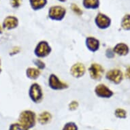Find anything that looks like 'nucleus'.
Segmentation results:
<instances>
[{
    "label": "nucleus",
    "mask_w": 130,
    "mask_h": 130,
    "mask_svg": "<svg viewBox=\"0 0 130 130\" xmlns=\"http://www.w3.org/2000/svg\"><path fill=\"white\" fill-rule=\"evenodd\" d=\"M114 52H112V51L110 50H107L106 51V56L108 58H112L114 57Z\"/></svg>",
    "instance_id": "26"
},
{
    "label": "nucleus",
    "mask_w": 130,
    "mask_h": 130,
    "mask_svg": "<svg viewBox=\"0 0 130 130\" xmlns=\"http://www.w3.org/2000/svg\"><path fill=\"white\" fill-rule=\"evenodd\" d=\"M62 130H78V127L74 122H68L65 124Z\"/></svg>",
    "instance_id": "20"
},
{
    "label": "nucleus",
    "mask_w": 130,
    "mask_h": 130,
    "mask_svg": "<svg viewBox=\"0 0 130 130\" xmlns=\"http://www.w3.org/2000/svg\"><path fill=\"white\" fill-rule=\"evenodd\" d=\"M51 114L47 111L42 112L38 117L39 123H40L41 125H46L51 121Z\"/></svg>",
    "instance_id": "15"
},
{
    "label": "nucleus",
    "mask_w": 130,
    "mask_h": 130,
    "mask_svg": "<svg viewBox=\"0 0 130 130\" xmlns=\"http://www.w3.org/2000/svg\"><path fill=\"white\" fill-rule=\"evenodd\" d=\"M88 72L91 78L94 80H100L104 74V69L100 64L93 63L90 65Z\"/></svg>",
    "instance_id": "6"
},
{
    "label": "nucleus",
    "mask_w": 130,
    "mask_h": 130,
    "mask_svg": "<svg viewBox=\"0 0 130 130\" xmlns=\"http://www.w3.org/2000/svg\"><path fill=\"white\" fill-rule=\"evenodd\" d=\"M52 51V48L47 41L39 42L35 47L34 54L38 59H43L48 57Z\"/></svg>",
    "instance_id": "3"
},
{
    "label": "nucleus",
    "mask_w": 130,
    "mask_h": 130,
    "mask_svg": "<svg viewBox=\"0 0 130 130\" xmlns=\"http://www.w3.org/2000/svg\"><path fill=\"white\" fill-rule=\"evenodd\" d=\"M28 95L30 100L35 104H40L44 98L42 88L38 83H34L30 85Z\"/></svg>",
    "instance_id": "2"
},
{
    "label": "nucleus",
    "mask_w": 130,
    "mask_h": 130,
    "mask_svg": "<svg viewBox=\"0 0 130 130\" xmlns=\"http://www.w3.org/2000/svg\"><path fill=\"white\" fill-rule=\"evenodd\" d=\"M9 130H29L26 129L25 127L21 125L20 123H14L12 124L10 127Z\"/></svg>",
    "instance_id": "21"
},
{
    "label": "nucleus",
    "mask_w": 130,
    "mask_h": 130,
    "mask_svg": "<svg viewBox=\"0 0 130 130\" xmlns=\"http://www.w3.org/2000/svg\"><path fill=\"white\" fill-rule=\"evenodd\" d=\"M83 6L87 9H97L100 6L99 0H83Z\"/></svg>",
    "instance_id": "17"
},
{
    "label": "nucleus",
    "mask_w": 130,
    "mask_h": 130,
    "mask_svg": "<svg viewBox=\"0 0 130 130\" xmlns=\"http://www.w3.org/2000/svg\"><path fill=\"white\" fill-rule=\"evenodd\" d=\"M0 66H1V61H0ZM1 71H2V70H1V67H0V73H1Z\"/></svg>",
    "instance_id": "30"
},
{
    "label": "nucleus",
    "mask_w": 130,
    "mask_h": 130,
    "mask_svg": "<svg viewBox=\"0 0 130 130\" xmlns=\"http://www.w3.org/2000/svg\"><path fill=\"white\" fill-rule=\"evenodd\" d=\"M95 23L98 27L101 29H105L110 27L111 20L106 15L102 13H99L95 19Z\"/></svg>",
    "instance_id": "8"
},
{
    "label": "nucleus",
    "mask_w": 130,
    "mask_h": 130,
    "mask_svg": "<svg viewBox=\"0 0 130 130\" xmlns=\"http://www.w3.org/2000/svg\"><path fill=\"white\" fill-rule=\"evenodd\" d=\"M79 106V104L78 102L76 100H73L71 102H70L68 105V108L71 111H74L76 110Z\"/></svg>",
    "instance_id": "23"
},
{
    "label": "nucleus",
    "mask_w": 130,
    "mask_h": 130,
    "mask_svg": "<svg viewBox=\"0 0 130 130\" xmlns=\"http://www.w3.org/2000/svg\"><path fill=\"white\" fill-rule=\"evenodd\" d=\"M71 8H72L73 12H74L76 14L78 15V16H80V15L83 14V11H82V10H81L76 4H72V6H71Z\"/></svg>",
    "instance_id": "24"
},
{
    "label": "nucleus",
    "mask_w": 130,
    "mask_h": 130,
    "mask_svg": "<svg viewBox=\"0 0 130 130\" xmlns=\"http://www.w3.org/2000/svg\"><path fill=\"white\" fill-rule=\"evenodd\" d=\"M125 76L127 78L130 79V67H128L127 68V70H126L125 73Z\"/></svg>",
    "instance_id": "28"
},
{
    "label": "nucleus",
    "mask_w": 130,
    "mask_h": 130,
    "mask_svg": "<svg viewBox=\"0 0 130 130\" xmlns=\"http://www.w3.org/2000/svg\"><path fill=\"white\" fill-rule=\"evenodd\" d=\"M22 0H11V4L13 8H19L21 4Z\"/></svg>",
    "instance_id": "25"
},
{
    "label": "nucleus",
    "mask_w": 130,
    "mask_h": 130,
    "mask_svg": "<svg viewBox=\"0 0 130 130\" xmlns=\"http://www.w3.org/2000/svg\"><path fill=\"white\" fill-rule=\"evenodd\" d=\"M58 1H60V2H66V0H58Z\"/></svg>",
    "instance_id": "29"
},
{
    "label": "nucleus",
    "mask_w": 130,
    "mask_h": 130,
    "mask_svg": "<svg viewBox=\"0 0 130 130\" xmlns=\"http://www.w3.org/2000/svg\"><path fill=\"white\" fill-rule=\"evenodd\" d=\"M121 27L125 30H130V15H125L121 21Z\"/></svg>",
    "instance_id": "18"
},
{
    "label": "nucleus",
    "mask_w": 130,
    "mask_h": 130,
    "mask_svg": "<svg viewBox=\"0 0 130 130\" xmlns=\"http://www.w3.org/2000/svg\"><path fill=\"white\" fill-rule=\"evenodd\" d=\"M30 6L34 10H39L44 8L47 4V0H29Z\"/></svg>",
    "instance_id": "16"
},
{
    "label": "nucleus",
    "mask_w": 130,
    "mask_h": 130,
    "mask_svg": "<svg viewBox=\"0 0 130 130\" xmlns=\"http://www.w3.org/2000/svg\"><path fill=\"white\" fill-rule=\"evenodd\" d=\"M2 28L0 27V33H2Z\"/></svg>",
    "instance_id": "31"
},
{
    "label": "nucleus",
    "mask_w": 130,
    "mask_h": 130,
    "mask_svg": "<svg viewBox=\"0 0 130 130\" xmlns=\"http://www.w3.org/2000/svg\"><path fill=\"white\" fill-rule=\"evenodd\" d=\"M20 52V48L19 47H14L12 51V55H16V54L19 53Z\"/></svg>",
    "instance_id": "27"
},
{
    "label": "nucleus",
    "mask_w": 130,
    "mask_h": 130,
    "mask_svg": "<svg viewBox=\"0 0 130 130\" xmlns=\"http://www.w3.org/2000/svg\"><path fill=\"white\" fill-rule=\"evenodd\" d=\"M115 115L116 117H117L118 118H123L126 117V111L124 110L123 109L118 108L115 110Z\"/></svg>",
    "instance_id": "22"
},
{
    "label": "nucleus",
    "mask_w": 130,
    "mask_h": 130,
    "mask_svg": "<svg viewBox=\"0 0 130 130\" xmlns=\"http://www.w3.org/2000/svg\"><path fill=\"white\" fill-rule=\"evenodd\" d=\"M114 53H116L121 56L127 55L129 53V47L124 43H119L114 47Z\"/></svg>",
    "instance_id": "13"
},
{
    "label": "nucleus",
    "mask_w": 130,
    "mask_h": 130,
    "mask_svg": "<svg viewBox=\"0 0 130 130\" xmlns=\"http://www.w3.org/2000/svg\"><path fill=\"white\" fill-rule=\"evenodd\" d=\"M106 78L110 82L115 84H119L123 80V76L121 70L117 69H114L108 71L106 74Z\"/></svg>",
    "instance_id": "10"
},
{
    "label": "nucleus",
    "mask_w": 130,
    "mask_h": 130,
    "mask_svg": "<svg viewBox=\"0 0 130 130\" xmlns=\"http://www.w3.org/2000/svg\"><path fill=\"white\" fill-rule=\"evenodd\" d=\"M95 94L100 98H110L113 95V92L104 84H99L94 89Z\"/></svg>",
    "instance_id": "7"
},
{
    "label": "nucleus",
    "mask_w": 130,
    "mask_h": 130,
    "mask_svg": "<svg viewBox=\"0 0 130 130\" xmlns=\"http://www.w3.org/2000/svg\"><path fill=\"white\" fill-rule=\"evenodd\" d=\"M34 63L36 66V68L39 69L40 70H43L46 68V64L40 59H36V60H34Z\"/></svg>",
    "instance_id": "19"
},
{
    "label": "nucleus",
    "mask_w": 130,
    "mask_h": 130,
    "mask_svg": "<svg viewBox=\"0 0 130 130\" xmlns=\"http://www.w3.org/2000/svg\"><path fill=\"white\" fill-rule=\"evenodd\" d=\"M19 25V20L17 17L13 16H9L5 19L3 25L7 29H13Z\"/></svg>",
    "instance_id": "12"
},
{
    "label": "nucleus",
    "mask_w": 130,
    "mask_h": 130,
    "mask_svg": "<svg viewBox=\"0 0 130 130\" xmlns=\"http://www.w3.org/2000/svg\"><path fill=\"white\" fill-rule=\"evenodd\" d=\"M48 87L54 91H62L68 88V85L66 83L62 81L55 74H51L48 77Z\"/></svg>",
    "instance_id": "4"
},
{
    "label": "nucleus",
    "mask_w": 130,
    "mask_h": 130,
    "mask_svg": "<svg viewBox=\"0 0 130 130\" xmlns=\"http://www.w3.org/2000/svg\"><path fill=\"white\" fill-rule=\"evenodd\" d=\"M86 73V68L82 63L78 62L73 64L70 68V74L76 78L83 77Z\"/></svg>",
    "instance_id": "9"
},
{
    "label": "nucleus",
    "mask_w": 130,
    "mask_h": 130,
    "mask_svg": "<svg viewBox=\"0 0 130 130\" xmlns=\"http://www.w3.org/2000/svg\"><path fill=\"white\" fill-rule=\"evenodd\" d=\"M85 45L87 48L92 53H95L100 49V42L98 39L95 37L89 36L85 40Z\"/></svg>",
    "instance_id": "11"
},
{
    "label": "nucleus",
    "mask_w": 130,
    "mask_h": 130,
    "mask_svg": "<svg viewBox=\"0 0 130 130\" xmlns=\"http://www.w3.org/2000/svg\"><path fill=\"white\" fill-rule=\"evenodd\" d=\"M19 121L21 125L26 129H29L34 127L36 122V115L34 111L25 110L21 112L19 118Z\"/></svg>",
    "instance_id": "1"
},
{
    "label": "nucleus",
    "mask_w": 130,
    "mask_h": 130,
    "mask_svg": "<svg viewBox=\"0 0 130 130\" xmlns=\"http://www.w3.org/2000/svg\"><path fill=\"white\" fill-rule=\"evenodd\" d=\"M66 14V10L60 6H55L50 8L48 10V17L51 20L60 21L64 19Z\"/></svg>",
    "instance_id": "5"
},
{
    "label": "nucleus",
    "mask_w": 130,
    "mask_h": 130,
    "mask_svg": "<svg viewBox=\"0 0 130 130\" xmlns=\"http://www.w3.org/2000/svg\"><path fill=\"white\" fill-rule=\"evenodd\" d=\"M41 74V70L37 68H33V67H29L26 70V75L28 78L31 80H36L40 77Z\"/></svg>",
    "instance_id": "14"
}]
</instances>
